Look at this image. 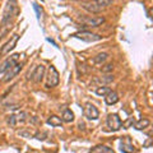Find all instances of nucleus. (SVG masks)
<instances>
[{
    "label": "nucleus",
    "mask_w": 153,
    "mask_h": 153,
    "mask_svg": "<svg viewBox=\"0 0 153 153\" xmlns=\"http://www.w3.org/2000/svg\"><path fill=\"white\" fill-rule=\"evenodd\" d=\"M17 13H18L17 1H16V0H9L8 4H7V7H5V9H4L1 23H3V25H7L8 22H10V18L16 16Z\"/></svg>",
    "instance_id": "obj_1"
},
{
    "label": "nucleus",
    "mask_w": 153,
    "mask_h": 153,
    "mask_svg": "<svg viewBox=\"0 0 153 153\" xmlns=\"http://www.w3.org/2000/svg\"><path fill=\"white\" fill-rule=\"evenodd\" d=\"M73 37L75 38H79L84 42H96V41H100L102 40V36L97 35V33H92V32H88V31H80V32H75Z\"/></svg>",
    "instance_id": "obj_2"
},
{
    "label": "nucleus",
    "mask_w": 153,
    "mask_h": 153,
    "mask_svg": "<svg viewBox=\"0 0 153 153\" xmlns=\"http://www.w3.org/2000/svg\"><path fill=\"white\" fill-rule=\"evenodd\" d=\"M105 17H92V16H87V17H82L79 18V22L83 23L85 27H100L101 25L105 23Z\"/></svg>",
    "instance_id": "obj_3"
},
{
    "label": "nucleus",
    "mask_w": 153,
    "mask_h": 153,
    "mask_svg": "<svg viewBox=\"0 0 153 153\" xmlns=\"http://www.w3.org/2000/svg\"><path fill=\"white\" fill-rule=\"evenodd\" d=\"M106 123H107L108 129H110V130H112V131L120 130L121 126H123V121H121V119L119 117L117 114H110L107 116Z\"/></svg>",
    "instance_id": "obj_4"
},
{
    "label": "nucleus",
    "mask_w": 153,
    "mask_h": 153,
    "mask_svg": "<svg viewBox=\"0 0 153 153\" xmlns=\"http://www.w3.org/2000/svg\"><path fill=\"white\" fill-rule=\"evenodd\" d=\"M60 82V78H59V73L55 66H50L49 68V75H47V82H46V88H52V87H56Z\"/></svg>",
    "instance_id": "obj_5"
},
{
    "label": "nucleus",
    "mask_w": 153,
    "mask_h": 153,
    "mask_svg": "<svg viewBox=\"0 0 153 153\" xmlns=\"http://www.w3.org/2000/svg\"><path fill=\"white\" fill-rule=\"evenodd\" d=\"M84 116L88 119V120H97L100 117V111L97 110V107L92 103H85L84 106Z\"/></svg>",
    "instance_id": "obj_6"
},
{
    "label": "nucleus",
    "mask_w": 153,
    "mask_h": 153,
    "mask_svg": "<svg viewBox=\"0 0 153 153\" xmlns=\"http://www.w3.org/2000/svg\"><path fill=\"white\" fill-rule=\"evenodd\" d=\"M19 41V36L18 35H14L10 40H9L5 45H4L3 47H1V50H0V56H5V55H8L9 52H10L14 47H16V45H17V42Z\"/></svg>",
    "instance_id": "obj_7"
},
{
    "label": "nucleus",
    "mask_w": 153,
    "mask_h": 153,
    "mask_svg": "<svg viewBox=\"0 0 153 153\" xmlns=\"http://www.w3.org/2000/svg\"><path fill=\"white\" fill-rule=\"evenodd\" d=\"M18 59H19V54H14L9 57V59H7L1 65H0V74L5 73V71L10 69L13 65H16L18 63Z\"/></svg>",
    "instance_id": "obj_8"
},
{
    "label": "nucleus",
    "mask_w": 153,
    "mask_h": 153,
    "mask_svg": "<svg viewBox=\"0 0 153 153\" xmlns=\"http://www.w3.org/2000/svg\"><path fill=\"white\" fill-rule=\"evenodd\" d=\"M45 70L46 68L44 65H37L36 66V69L32 71V74L30 76V79H32L33 82H36V83H40L42 79H44V75H45Z\"/></svg>",
    "instance_id": "obj_9"
},
{
    "label": "nucleus",
    "mask_w": 153,
    "mask_h": 153,
    "mask_svg": "<svg viewBox=\"0 0 153 153\" xmlns=\"http://www.w3.org/2000/svg\"><path fill=\"white\" fill-rule=\"evenodd\" d=\"M21 70H22V64L17 63L16 65H13L9 70L5 71V76L3 78V80H4V82H10V80L14 78V76L18 75V73H19Z\"/></svg>",
    "instance_id": "obj_10"
},
{
    "label": "nucleus",
    "mask_w": 153,
    "mask_h": 153,
    "mask_svg": "<svg viewBox=\"0 0 153 153\" xmlns=\"http://www.w3.org/2000/svg\"><path fill=\"white\" fill-rule=\"evenodd\" d=\"M82 8L85 9V10L89 12V13H100V12H102V9L100 8L97 4H96L94 0H91V1L83 3L82 4Z\"/></svg>",
    "instance_id": "obj_11"
},
{
    "label": "nucleus",
    "mask_w": 153,
    "mask_h": 153,
    "mask_svg": "<svg viewBox=\"0 0 153 153\" xmlns=\"http://www.w3.org/2000/svg\"><path fill=\"white\" fill-rule=\"evenodd\" d=\"M105 102H106V105H110V106L117 103L119 102V94L115 92V91H111L110 93H107L105 96Z\"/></svg>",
    "instance_id": "obj_12"
},
{
    "label": "nucleus",
    "mask_w": 153,
    "mask_h": 153,
    "mask_svg": "<svg viewBox=\"0 0 153 153\" xmlns=\"http://www.w3.org/2000/svg\"><path fill=\"white\" fill-rule=\"evenodd\" d=\"M89 153H115V152L112 151V148H110V147H107V146L100 144V146L93 147L92 149L89 151Z\"/></svg>",
    "instance_id": "obj_13"
},
{
    "label": "nucleus",
    "mask_w": 153,
    "mask_h": 153,
    "mask_svg": "<svg viewBox=\"0 0 153 153\" xmlns=\"http://www.w3.org/2000/svg\"><path fill=\"white\" fill-rule=\"evenodd\" d=\"M107 57H108V54L107 52H101V54H98V55H96L93 59H92V63L94 65H102L105 61L107 60Z\"/></svg>",
    "instance_id": "obj_14"
},
{
    "label": "nucleus",
    "mask_w": 153,
    "mask_h": 153,
    "mask_svg": "<svg viewBox=\"0 0 153 153\" xmlns=\"http://www.w3.org/2000/svg\"><path fill=\"white\" fill-rule=\"evenodd\" d=\"M47 124H49V125H51V126L57 128V126H61V124H63V120H61L59 116H56V115H51V116L47 119Z\"/></svg>",
    "instance_id": "obj_15"
},
{
    "label": "nucleus",
    "mask_w": 153,
    "mask_h": 153,
    "mask_svg": "<svg viewBox=\"0 0 153 153\" xmlns=\"http://www.w3.org/2000/svg\"><path fill=\"white\" fill-rule=\"evenodd\" d=\"M61 120H63L64 123H71V121L74 120V114L71 112V110H69V108L64 110V112H63V117H61Z\"/></svg>",
    "instance_id": "obj_16"
},
{
    "label": "nucleus",
    "mask_w": 153,
    "mask_h": 153,
    "mask_svg": "<svg viewBox=\"0 0 153 153\" xmlns=\"http://www.w3.org/2000/svg\"><path fill=\"white\" fill-rule=\"evenodd\" d=\"M134 126H135L137 130H143V129L149 126V120H148V119H140V120H138L135 123V125Z\"/></svg>",
    "instance_id": "obj_17"
},
{
    "label": "nucleus",
    "mask_w": 153,
    "mask_h": 153,
    "mask_svg": "<svg viewBox=\"0 0 153 153\" xmlns=\"http://www.w3.org/2000/svg\"><path fill=\"white\" fill-rule=\"evenodd\" d=\"M111 92V88L110 87H106V85H101V87H98L97 89H96V94L97 96H102V97H105L107 93Z\"/></svg>",
    "instance_id": "obj_18"
},
{
    "label": "nucleus",
    "mask_w": 153,
    "mask_h": 153,
    "mask_svg": "<svg viewBox=\"0 0 153 153\" xmlns=\"http://www.w3.org/2000/svg\"><path fill=\"white\" fill-rule=\"evenodd\" d=\"M94 1L103 10V9H106V8H108L110 5H111V4L114 3V0H94Z\"/></svg>",
    "instance_id": "obj_19"
},
{
    "label": "nucleus",
    "mask_w": 153,
    "mask_h": 153,
    "mask_svg": "<svg viewBox=\"0 0 153 153\" xmlns=\"http://www.w3.org/2000/svg\"><path fill=\"white\" fill-rule=\"evenodd\" d=\"M120 149L123 153H133L134 147H133V144H130V143H121Z\"/></svg>",
    "instance_id": "obj_20"
},
{
    "label": "nucleus",
    "mask_w": 153,
    "mask_h": 153,
    "mask_svg": "<svg viewBox=\"0 0 153 153\" xmlns=\"http://www.w3.org/2000/svg\"><path fill=\"white\" fill-rule=\"evenodd\" d=\"M17 123H25L27 120V114L26 112H19L18 115H16Z\"/></svg>",
    "instance_id": "obj_21"
},
{
    "label": "nucleus",
    "mask_w": 153,
    "mask_h": 153,
    "mask_svg": "<svg viewBox=\"0 0 153 153\" xmlns=\"http://www.w3.org/2000/svg\"><path fill=\"white\" fill-rule=\"evenodd\" d=\"M8 123H9V125H10V126H16V124H17L16 115H10L9 119H8Z\"/></svg>",
    "instance_id": "obj_22"
},
{
    "label": "nucleus",
    "mask_w": 153,
    "mask_h": 153,
    "mask_svg": "<svg viewBox=\"0 0 153 153\" xmlns=\"http://www.w3.org/2000/svg\"><path fill=\"white\" fill-rule=\"evenodd\" d=\"M33 9H35V12H36V17H37V19H40V18H41V9H40V7H38L36 3L33 4Z\"/></svg>",
    "instance_id": "obj_23"
},
{
    "label": "nucleus",
    "mask_w": 153,
    "mask_h": 153,
    "mask_svg": "<svg viewBox=\"0 0 153 153\" xmlns=\"http://www.w3.org/2000/svg\"><path fill=\"white\" fill-rule=\"evenodd\" d=\"M44 137H47V133H42V134H36V138L38 140H44L45 138Z\"/></svg>",
    "instance_id": "obj_24"
},
{
    "label": "nucleus",
    "mask_w": 153,
    "mask_h": 153,
    "mask_svg": "<svg viewBox=\"0 0 153 153\" xmlns=\"http://www.w3.org/2000/svg\"><path fill=\"white\" fill-rule=\"evenodd\" d=\"M112 69H114V65H112V64H107V65L103 68V71H110V70H112Z\"/></svg>",
    "instance_id": "obj_25"
},
{
    "label": "nucleus",
    "mask_w": 153,
    "mask_h": 153,
    "mask_svg": "<svg viewBox=\"0 0 153 153\" xmlns=\"http://www.w3.org/2000/svg\"><path fill=\"white\" fill-rule=\"evenodd\" d=\"M149 14H151V17L153 18V8H151V9H149Z\"/></svg>",
    "instance_id": "obj_26"
}]
</instances>
